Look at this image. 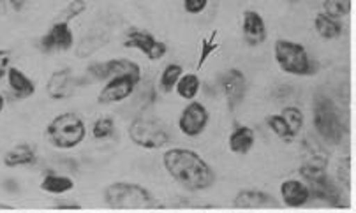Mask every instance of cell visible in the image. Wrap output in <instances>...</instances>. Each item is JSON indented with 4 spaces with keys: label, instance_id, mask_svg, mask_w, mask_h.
Masks as SVG:
<instances>
[{
    "label": "cell",
    "instance_id": "31",
    "mask_svg": "<svg viewBox=\"0 0 356 213\" xmlns=\"http://www.w3.org/2000/svg\"><path fill=\"white\" fill-rule=\"evenodd\" d=\"M337 178L339 183L344 185V189H351V159L344 157L342 160H339L337 164Z\"/></svg>",
    "mask_w": 356,
    "mask_h": 213
},
{
    "label": "cell",
    "instance_id": "27",
    "mask_svg": "<svg viewBox=\"0 0 356 213\" xmlns=\"http://www.w3.org/2000/svg\"><path fill=\"white\" fill-rule=\"evenodd\" d=\"M281 114H282V118L286 120V123L289 126V129H291V133L296 136V134H298L303 127L302 110L296 106H288L281 111Z\"/></svg>",
    "mask_w": 356,
    "mask_h": 213
},
{
    "label": "cell",
    "instance_id": "22",
    "mask_svg": "<svg viewBox=\"0 0 356 213\" xmlns=\"http://www.w3.org/2000/svg\"><path fill=\"white\" fill-rule=\"evenodd\" d=\"M41 189L49 194H65V192L72 191L74 189V182L67 176L60 175H48L42 178Z\"/></svg>",
    "mask_w": 356,
    "mask_h": 213
},
{
    "label": "cell",
    "instance_id": "33",
    "mask_svg": "<svg viewBox=\"0 0 356 213\" xmlns=\"http://www.w3.org/2000/svg\"><path fill=\"white\" fill-rule=\"evenodd\" d=\"M209 0H184V8L189 15H200L205 11Z\"/></svg>",
    "mask_w": 356,
    "mask_h": 213
},
{
    "label": "cell",
    "instance_id": "5",
    "mask_svg": "<svg viewBox=\"0 0 356 213\" xmlns=\"http://www.w3.org/2000/svg\"><path fill=\"white\" fill-rule=\"evenodd\" d=\"M275 60L279 67L288 74H295V76L314 74V64H312L311 55L298 42L279 39L275 42Z\"/></svg>",
    "mask_w": 356,
    "mask_h": 213
},
{
    "label": "cell",
    "instance_id": "21",
    "mask_svg": "<svg viewBox=\"0 0 356 213\" xmlns=\"http://www.w3.org/2000/svg\"><path fill=\"white\" fill-rule=\"evenodd\" d=\"M35 152L31 145H18L9 150L4 155V164L8 168H18V166H29L34 164Z\"/></svg>",
    "mask_w": 356,
    "mask_h": 213
},
{
    "label": "cell",
    "instance_id": "2",
    "mask_svg": "<svg viewBox=\"0 0 356 213\" xmlns=\"http://www.w3.org/2000/svg\"><path fill=\"white\" fill-rule=\"evenodd\" d=\"M312 122L323 139L332 145H341L346 136V123L337 104L330 97L323 94L316 96L314 104H312Z\"/></svg>",
    "mask_w": 356,
    "mask_h": 213
},
{
    "label": "cell",
    "instance_id": "3",
    "mask_svg": "<svg viewBox=\"0 0 356 213\" xmlns=\"http://www.w3.org/2000/svg\"><path fill=\"white\" fill-rule=\"evenodd\" d=\"M104 201L110 208L115 210H147L159 206L145 187L127 182L108 185L104 191Z\"/></svg>",
    "mask_w": 356,
    "mask_h": 213
},
{
    "label": "cell",
    "instance_id": "7",
    "mask_svg": "<svg viewBox=\"0 0 356 213\" xmlns=\"http://www.w3.org/2000/svg\"><path fill=\"white\" fill-rule=\"evenodd\" d=\"M300 175L305 180V185L311 191V198L321 199V201L328 203L330 206H344L341 203L342 194L337 183L326 175V169L312 168V166H305L302 164L300 168Z\"/></svg>",
    "mask_w": 356,
    "mask_h": 213
},
{
    "label": "cell",
    "instance_id": "24",
    "mask_svg": "<svg viewBox=\"0 0 356 213\" xmlns=\"http://www.w3.org/2000/svg\"><path fill=\"white\" fill-rule=\"evenodd\" d=\"M106 41L108 37H104L103 34H90L88 37H85L83 41L80 42L78 50H76V55H78V57H87V55L95 53L101 46L106 44Z\"/></svg>",
    "mask_w": 356,
    "mask_h": 213
},
{
    "label": "cell",
    "instance_id": "25",
    "mask_svg": "<svg viewBox=\"0 0 356 213\" xmlns=\"http://www.w3.org/2000/svg\"><path fill=\"white\" fill-rule=\"evenodd\" d=\"M184 74V69L178 64H170L164 67L163 74H161V88L164 92H171L175 87H177L178 80Z\"/></svg>",
    "mask_w": 356,
    "mask_h": 213
},
{
    "label": "cell",
    "instance_id": "36",
    "mask_svg": "<svg viewBox=\"0 0 356 213\" xmlns=\"http://www.w3.org/2000/svg\"><path fill=\"white\" fill-rule=\"evenodd\" d=\"M4 104H6V101H4V96H2V94H0V111L4 110Z\"/></svg>",
    "mask_w": 356,
    "mask_h": 213
},
{
    "label": "cell",
    "instance_id": "12",
    "mask_svg": "<svg viewBox=\"0 0 356 213\" xmlns=\"http://www.w3.org/2000/svg\"><path fill=\"white\" fill-rule=\"evenodd\" d=\"M220 88H222L224 96H226L229 110H235L236 106L242 104L243 97H245L247 80L242 71H238V69H229L220 78Z\"/></svg>",
    "mask_w": 356,
    "mask_h": 213
},
{
    "label": "cell",
    "instance_id": "20",
    "mask_svg": "<svg viewBox=\"0 0 356 213\" xmlns=\"http://www.w3.org/2000/svg\"><path fill=\"white\" fill-rule=\"evenodd\" d=\"M8 78H9V87L13 88L18 97H31L35 92L34 81L27 78L19 69L11 67L8 69Z\"/></svg>",
    "mask_w": 356,
    "mask_h": 213
},
{
    "label": "cell",
    "instance_id": "10",
    "mask_svg": "<svg viewBox=\"0 0 356 213\" xmlns=\"http://www.w3.org/2000/svg\"><path fill=\"white\" fill-rule=\"evenodd\" d=\"M124 46L125 48H136V50L143 51L150 60H161L168 51L166 44L157 41L150 32L136 31V28H133V31L127 34V37H125L124 41Z\"/></svg>",
    "mask_w": 356,
    "mask_h": 213
},
{
    "label": "cell",
    "instance_id": "32",
    "mask_svg": "<svg viewBox=\"0 0 356 213\" xmlns=\"http://www.w3.org/2000/svg\"><path fill=\"white\" fill-rule=\"evenodd\" d=\"M217 32H213L212 37L209 39H203V42H201V53H200V62H197V69L203 67V64H205L207 60H209L210 55L213 53V51L219 48V42H216L213 39H216Z\"/></svg>",
    "mask_w": 356,
    "mask_h": 213
},
{
    "label": "cell",
    "instance_id": "16",
    "mask_svg": "<svg viewBox=\"0 0 356 213\" xmlns=\"http://www.w3.org/2000/svg\"><path fill=\"white\" fill-rule=\"evenodd\" d=\"M235 208L242 210H258V208H279L281 203L277 201L272 194H266L263 191H240L236 194Z\"/></svg>",
    "mask_w": 356,
    "mask_h": 213
},
{
    "label": "cell",
    "instance_id": "35",
    "mask_svg": "<svg viewBox=\"0 0 356 213\" xmlns=\"http://www.w3.org/2000/svg\"><path fill=\"white\" fill-rule=\"evenodd\" d=\"M55 208H57V210H62V208L80 210L81 205H78V203H57V205H55Z\"/></svg>",
    "mask_w": 356,
    "mask_h": 213
},
{
    "label": "cell",
    "instance_id": "37",
    "mask_svg": "<svg viewBox=\"0 0 356 213\" xmlns=\"http://www.w3.org/2000/svg\"><path fill=\"white\" fill-rule=\"evenodd\" d=\"M0 210H13L11 205H4V203H0Z\"/></svg>",
    "mask_w": 356,
    "mask_h": 213
},
{
    "label": "cell",
    "instance_id": "14",
    "mask_svg": "<svg viewBox=\"0 0 356 213\" xmlns=\"http://www.w3.org/2000/svg\"><path fill=\"white\" fill-rule=\"evenodd\" d=\"M76 85H78V81H76L74 76H72L71 69H60V71L51 74L46 90H48V96L51 97V99L58 101V99H65V97L72 96Z\"/></svg>",
    "mask_w": 356,
    "mask_h": 213
},
{
    "label": "cell",
    "instance_id": "29",
    "mask_svg": "<svg viewBox=\"0 0 356 213\" xmlns=\"http://www.w3.org/2000/svg\"><path fill=\"white\" fill-rule=\"evenodd\" d=\"M115 130V123L111 118L104 117V118H99L97 122L94 123V127H92V134H94L95 139H106V137H110L111 134H113Z\"/></svg>",
    "mask_w": 356,
    "mask_h": 213
},
{
    "label": "cell",
    "instance_id": "6",
    "mask_svg": "<svg viewBox=\"0 0 356 213\" xmlns=\"http://www.w3.org/2000/svg\"><path fill=\"white\" fill-rule=\"evenodd\" d=\"M129 137L134 145L147 150L163 148L170 143V133L161 120L148 117L134 118L129 126Z\"/></svg>",
    "mask_w": 356,
    "mask_h": 213
},
{
    "label": "cell",
    "instance_id": "26",
    "mask_svg": "<svg viewBox=\"0 0 356 213\" xmlns=\"http://www.w3.org/2000/svg\"><path fill=\"white\" fill-rule=\"evenodd\" d=\"M266 123H268L270 129L273 130V134H277V136L281 137V139L293 141L296 137L295 134L291 133V129H289L288 123H286L284 118H282V114H272V117L266 118Z\"/></svg>",
    "mask_w": 356,
    "mask_h": 213
},
{
    "label": "cell",
    "instance_id": "13",
    "mask_svg": "<svg viewBox=\"0 0 356 213\" xmlns=\"http://www.w3.org/2000/svg\"><path fill=\"white\" fill-rule=\"evenodd\" d=\"M72 42H74V37H72L71 28H69V23L55 22L48 34L41 39V48L44 51L69 50Z\"/></svg>",
    "mask_w": 356,
    "mask_h": 213
},
{
    "label": "cell",
    "instance_id": "23",
    "mask_svg": "<svg viewBox=\"0 0 356 213\" xmlns=\"http://www.w3.org/2000/svg\"><path fill=\"white\" fill-rule=\"evenodd\" d=\"M200 78L196 76V74H182L180 76V80H178L177 83V92L178 96L182 97V99H187V101H193L194 97L197 96V92H200Z\"/></svg>",
    "mask_w": 356,
    "mask_h": 213
},
{
    "label": "cell",
    "instance_id": "18",
    "mask_svg": "<svg viewBox=\"0 0 356 213\" xmlns=\"http://www.w3.org/2000/svg\"><path fill=\"white\" fill-rule=\"evenodd\" d=\"M254 143H256V134L247 126L235 127V130L229 136V150L233 153H238V155L249 153L252 150Z\"/></svg>",
    "mask_w": 356,
    "mask_h": 213
},
{
    "label": "cell",
    "instance_id": "17",
    "mask_svg": "<svg viewBox=\"0 0 356 213\" xmlns=\"http://www.w3.org/2000/svg\"><path fill=\"white\" fill-rule=\"evenodd\" d=\"M281 196L286 206H289V208H300V206H305L309 203L311 191L300 180H286L281 185Z\"/></svg>",
    "mask_w": 356,
    "mask_h": 213
},
{
    "label": "cell",
    "instance_id": "34",
    "mask_svg": "<svg viewBox=\"0 0 356 213\" xmlns=\"http://www.w3.org/2000/svg\"><path fill=\"white\" fill-rule=\"evenodd\" d=\"M9 60H11V53L8 50H0V80L8 74Z\"/></svg>",
    "mask_w": 356,
    "mask_h": 213
},
{
    "label": "cell",
    "instance_id": "4",
    "mask_svg": "<svg viewBox=\"0 0 356 213\" xmlns=\"http://www.w3.org/2000/svg\"><path fill=\"white\" fill-rule=\"evenodd\" d=\"M87 136L85 122L74 113H62L46 127V137L54 146L62 150L74 148Z\"/></svg>",
    "mask_w": 356,
    "mask_h": 213
},
{
    "label": "cell",
    "instance_id": "28",
    "mask_svg": "<svg viewBox=\"0 0 356 213\" xmlns=\"http://www.w3.org/2000/svg\"><path fill=\"white\" fill-rule=\"evenodd\" d=\"M325 12L334 18H344L351 12V0H325Z\"/></svg>",
    "mask_w": 356,
    "mask_h": 213
},
{
    "label": "cell",
    "instance_id": "15",
    "mask_svg": "<svg viewBox=\"0 0 356 213\" xmlns=\"http://www.w3.org/2000/svg\"><path fill=\"white\" fill-rule=\"evenodd\" d=\"M242 28H243V37H245L247 44L259 46L261 42H265L266 25H265V19L261 18V15H259L258 11L249 9V11L243 12Z\"/></svg>",
    "mask_w": 356,
    "mask_h": 213
},
{
    "label": "cell",
    "instance_id": "19",
    "mask_svg": "<svg viewBox=\"0 0 356 213\" xmlns=\"http://www.w3.org/2000/svg\"><path fill=\"white\" fill-rule=\"evenodd\" d=\"M316 32L321 35L323 39H337L342 34V25L337 18L326 15V12H319L314 18Z\"/></svg>",
    "mask_w": 356,
    "mask_h": 213
},
{
    "label": "cell",
    "instance_id": "11",
    "mask_svg": "<svg viewBox=\"0 0 356 213\" xmlns=\"http://www.w3.org/2000/svg\"><path fill=\"white\" fill-rule=\"evenodd\" d=\"M207 123H209V111L201 103H191L178 118V127L189 137L200 136L205 130Z\"/></svg>",
    "mask_w": 356,
    "mask_h": 213
},
{
    "label": "cell",
    "instance_id": "30",
    "mask_svg": "<svg viewBox=\"0 0 356 213\" xmlns=\"http://www.w3.org/2000/svg\"><path fill=\"white\" fill-rule=\"evenodd\" d=\"M85 9H87V2H85V0H72L71 4H69L67 8L60 12V16H58V22L69 23V19L76 18L78 15H81Z\"/></svg>",
    "mask_w": 356,
    "mask_h": 213
},
{
    "label": "cell",
    "instance_id": "9",
    "mask_svg": "<svg viewBox=\"0 0 356 213\" xmlns=\"http://www.w3.org/2000/svg\"><path fill=\"white\" fill-rule=\"evenodd\" d=\"M141 80L134 76H115L111 80H108L106 87L101 90L97 101L101 104H113V103H122L127 97L133 96V92L136 90V85Z\"/></svg>",
    "mask_w": 356,
    "mask_h": 213
},
{
    "label": "cell",
    "instance_id": "1",
    "mask_svg": "<svg viewBox=\"0 0 356 213\" xmlns=\"http://www.w3.org/2000/svg\"><path fill=\"white\" fill-rule=\"evenodd\" d=\"M164 168L171 178L191 192L207 191L216 185V171L200 153L187 148H171L163 157Z\"/></svg>",
    "mask_w": 356,
    "mask_h": 213
},
{
    "label": "cell",
    "instance_id": "8",
    "mask_svg": "<svg viewBox=\"0 0 356 213\" xmlns=\"http://www.w3.org/2000/svg\"><path fill=\"white\" fill-rule=\"evenodd\" d=\"M88 73L97 80H111L115 76H134L141 80L140 65L127 58H115V60L92 64L88 67Z\"/></svg>",
    "mask_w": 356,
    "mask_h": 213
}]
</instances>
